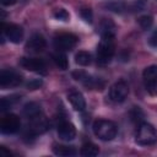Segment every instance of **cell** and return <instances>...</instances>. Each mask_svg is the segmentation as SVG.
<instances>
[{"mask_svg":"<svg viewBox=\"0 0 157 157\" xmlns=\"http://www.w3.org/2000/svg\"><path fill=\"white\" fill-rule=\"evenodd\" d=\"M80 15H81V17H82L87 23H92V18H93V16H92V11H91V9H88V7H82L81 11H80Z\"/></svg>","mask_w":157,"mask_h":157,"instance_id":"25","label":"cell"},{"mask_svg":"<svg viewBox=\"0 0 157 157\" xmlns=\"http://www.w3.org/2000/svg\"><path fill=\"white\" fill-rule=\"evenodd\" d=\"M58 136L64 141H71L76 136V129L70 121L63 120L58 125Z\"/></svg>","mask_w":157,"mask_h":157,"instance_id":"11","label":"cell"},{"mask_svg":"<svg viewBox=\"0 0 157 157\" xmlns=\"http://www.w3.org/2000/svg\"><path fill=\"white\" fill-rule=\"evenodd\" d=\"M16 1H17V0H1V4H2L4 6H10V5L16 4Z\"/></svg>","mask_w":157,"mask_h":157,"instance_id":"29","label":"cell"},{"mask_svg":"<svg viewBox=\"0 0 157 157\" xmlns=\"http://www.w3.org/2000/svg\"><path fill=\"white\" fill-rule=\"evenodd\" d=\"M93 132L94 135L103 140V141H110L117 136L118 132V126L115 125L114 121L112 120H105V119H99L93 123Z\"/></svg>","mask_w":157,"mask_h":157,"instance_id":"1","label":"cell"},{"mask_svg":"<svg viewBox=\"0 0 157 157\" xmlns=\"http://www.w3.org/2000/svg\"><path fill=\"white\" fill-rule=\"evenodd\" d=\"M20 65L28 71H33V72H37L40 75L47 74V65L39 58H21Z\"/></svg>","mask_w":157,"mask_h":157,"instance_id":"8","label":"cell"},{"mask_svg":"<svg viewBox=\"0 0 157 157\" xmlns=\"http://www.w3.org/2000/svg\"><path fill=\"white\" fill-rule=\"evenodd\" d=\"M67 98H69V101H70V103H71V105L74 107L75 110H78V112L85 110V108H86V102H85L83 96H82L80 92L72 91V92L69 93Z\"/></svg>","mask_w":157,"mask_h":157,"instance_id":"14","label":"cell"},{"mask_svg":"<svg viewBox=\"0 0 157 157\" xmlns=\"http://www.w3.org/2000/svg\"><path fill=\"white\" fill-rule=\"evenodd\" d=\"M53 61L54 64L60 69V70H66L69 67V61L66 55L63 52H58L55 54H53Z\"/></svg>","mask_w":157,"mask_h":157,"instance_id":"19","label":"cell"},{"mask_svg":"<svg viewBox=\"0 0 157 157\" xmlns=\"http://www.w3.org/2000/svg\"><path fill=\"white\" fill-rule=\"evenodd\" d=\"M109 7H112V10L113 11H115V12H120L123 9H124V5L121 4V2H117V4H114V5H109Z\"/></svg>","mask_w":157,"mask_h":157,"instance_id":"28","label":"cell"},{"mask_svg":"<svg viewBox=\"0 0 157 157\" xmlns=\"http://www.w3.org/2000/svg\"><path fill=\"white\" fill-rule=\"evenodd\" d=\"M115 52V44L113 37H102L97 47V63L99 65H107L113 59Z\"/></svg>","mask_w":157,"mask_h":157,"instance_id":"2","label":"cell"},{"mask_svg":"<svg viewBox=\"0 0 157 157\" xmlns=\"http://www.w3.org/2000/svg\"><path fill=\"white\" fill-rule=\"evenodd\" d=\"M142 80L146 91L151 96H157V65L146 67L142 72Z\"/></svg>","mask_w":157,"mask_h":157,"instance_id":"4","label":"cell"},{"mask_svg":"<svg viewBox=\"0 0 157 157\" xmlns=\"http://www.w3.org/2000/svg\"><path fill=\"white\" fill-rule=\"evenodd\" d=\"M42 85H43V82H42L40 78H34V80L28 81L27 85H26V87H27L28 90H37V88H39Z\"/></svg>","mask_w":157,"mask_h":157,"instance_id":"26","label":"cell"},{"mask_svg":"<svg viewBox=\"0 0 157 157\" xmlns=\"http://www.w3.org/2000/svg\"><path fill=\"white\" fill-rule=\"evenodd\" d=\"M22 114H23L27 119L32 120V119H34V118H37L38 115L42 114L40 105H39L38 103H36V102H29V103L25 104V107H23V109H22Z\"/></svg>","mask_w":157,"mask_h":157,"instance_id":"15","label":"cell"},{"mask_svg":"<svg viewBox=\"0 0 157 157\" xmlns=\"http://www.w3.org/2000/svg\"><path fill=\"white\" fill-rule=\"evenodd\" d=\"M21 121L16 114H6L2 117L0 123V130L2 134H15L20 130Z\"/></svg>","mask_w":157,"mask_h":157,"instance_id":"7","label":"cell"},{"mask_svg":"<svg viewBox=\"0 0 157 157\" xmlns=\"http://www.w3.org/2000/svg\"><path fill=\"white\" fill-rule=\"evenodd\" d=\"M54 17L56 20H60V21H67L70 15H69V12L65 9H56L54 11Z\"/></svg>","mask_w":157,"mask_h":157,"instance_id":"24","label":"cell"},{"mask_svg":"<svg viewBox=\"0 0 157 157\" xmlns=\"http://www.w3.org/2000/svg\"><path fill=\"white\" fill-rule=\"evenodd\" d=\"M18 99H20V96H17V94H12V96H10V97H2L1 101H0V109H1V112L9 109V108H10L11 105H13Z\"/></svg>","mask_w":157,"mask_h":157,"instance_id":"20","label":"cell"},{"mask_svg":"<svg viewBox=\"0 0 157 157\" xmlns=\"http://www.w3.org/2000/svg\"><path fill=\"white\" fill-rule=\"evenodd\" d=\"M2 36H6L7 39L12 43H20L23 39V29L18 25H2Z\"/></svg>","mask_w":157,"mask_h":157,"instance_id":"10","label":"cell"},{"mask_svg":"<svg viewBox=\"0 0 157 157\" xmlns=\"http://www.w3.org/2000/svg\"><path fill=\"white\" fill-rule=\"evenodd\" d=\"M78 42V38L72 33H60L54 38V47L58 52L72 50Z\"/></svg>","mask_w":157,"mask_h":157,"instance_id":"5","label":"cell"},{"mask_svg":"<svg viewBox=\"0 0 157 157\" xmlns=\"http://www.w3.org/2000/svg\"><path fill=\"white\" fill-rule=\"evenodd\" d=\"M135 141L139 145H142V146L153 145L157 141L156 129L151 124L141 123L137 128V131H136V135H135Z\"/></svg>","mask_w":157,"mask_h":157,"instance_id":"3","label":"cell"},{"mask_svg":"<svg viewBox=\"0 0 157 157\" xmlns=\"http://www.w3.org/2000/svg\"><path fill=\"white\" fill-rule=\"evenodd\" d=\"M115 25L112 20H108V18H104L102 22H101V37H113L115 36Z\"/></svg>","mask_w":157,"mask_h":157,"instance_id":"16","label":"cell"},{"mask_svg":"<svg viewBox=\"0 0 157 157\" xmlns=\"http://www.w3.org/2000/svg\"><path fill=\"white\" fill-rule=\"evenodd\" d=\"M53 152L56 156H63V157H69V156H75L76 150L72 146H66V145H54Z\"/></svg>","mask_w":157,"mask_h":157,"instance_id":"17","label":"cell"},{"mask_svg":"<svg viewBox=\"0 0 157 157\" xmlns=\"http://www.w3.org/2000/svg\"><path fill=\"white\" fill-rule=\"evenodd\" d=\"M152 23H153V18L151 16L145 15V16H141L139 18V25H140V27L142 29H148L152 26Z\"/></svg>","mask_w":157,"mask_h":157,"instance_id":"23","label":"cell"},{"mask_svg":"<svg viewBox=\"0 0 157 157\" xmlns=\"http://www.w3.org/2000/svg\"><path fill=\"white\" fill-rule=\"evenodd\" d=\"M22 83V75L12 69L2 70L0 72V87L2 90L10 87H17Z\"/></svg>","mask_w":157,"mask_h":157,"instance_id":"6","label":"cell"},{"mask_svg":"<svg viewBox=\"0 0 157 157\" xmlns=\"http://www.w3.org/2000/svg\"><path fill=\"white\" fill-rule=\"evenodd\" d=\"M99 153V148L97 145L92 144V142H86L82 145L81 147V155L85 157H94Z\"/></svg>","mask_w":157,"mask_h":157,"instance_id":"18","label":"cell"},{"mask_svg":"<svg viewBox=\"0 0 157 157\" xmlns=\"http://www.w3.org/2000/svg\"><path fill=\"white\" fill-rule=\"evenodd\" d=\"M128 93H129L128 85L124 81H118L114 85H112L109 90V98L115 103H120L125 101V98L128 97Z\"/></svg>","mask_w":157,"mask_h":157,"instance_id":"9","label":"cell"},{"mask_svg":"<svg viewBox=\"0 0 157 157\" xmlns=\"http://www.w3.org/2000/svg\"><path fill=\"white\" fill-rule=\"evenodd\" d=\"M10 155H11V152L10 151H6L4 146L0 147V156H10Z\"/></svg>","mask_w":157,"mask_h":157,"instance_id":"30","label":"cell"},{"mask_svg":"<svg viewBox=\"0 0 157 157\" xmlns=\"http://www.w3.org/2000/svg\"><path fill=\"white\" fill-rule=\"evenodd\" d=\"M48 129H49V121H48V119H47L43 114H40V115H38L37 118H34V119L31 120L29 130H31L34 135H37V134H43V132H45Z\"/></svg>","mask_w":157,"mask_h":157,"instance_id":"13","label":"cell"},{"mask_svg":"<svg viewBox=\"0 0 157 157\" xmlns=\"http://www.w3.org/2000/svg\"><path fill=\"white\" fill-rule=\"evenodd\" d=\"M45 45H47V42L44 37L39 33H34L31 36V38L26 43V49L32 53H39L45 48Z\"/></svg>","mask_w":157,"mask_h":157,"instance_id":"12","label":"cell"},{"mask_svg":"<svg viewBox=\"0 0 157 157\" xmlns=\"http://www.w3.org/2000/svg\"><path fill=\"white\" fill-rule=\"evenodd\" d=\"M129 114H130V119H131V121H134V123L141 121L142 118H144V113H142V110H141L139 107H134V108L130 110Z\"/></svg>","mask_w":157,"mask_h":157,"instance_id":"22","label":"cell"},{"mask_svg":"<svg viewBox=\"0 0 157 157\" xmlns=\"http://www.w3.org/2000/svg\"><path fill=\"white\" fill-rule=\"evenodd\" d=\"M150 44L152 45V47H156L157 48V28L153 31V33H152V36L150 37Z\"/></svg>","mask_w":157,"mask_h":157,"instance_id":"27","label":"cell"},{"mask_svg":"<svg viewBox=\"0 0 157 157\" xmlns=\"http://www.w3.org/2000/svg\"><path fill=\"white\" fill-rule=\"evenodd\" d=\"M75 61H76V64L81 65V66H87L91 64V55H90V53L81 50L75 55Z\"/></svg>","mask_w":157,"mask_h":157,"instance_id":"21","label":"cell"}]
</instances>
